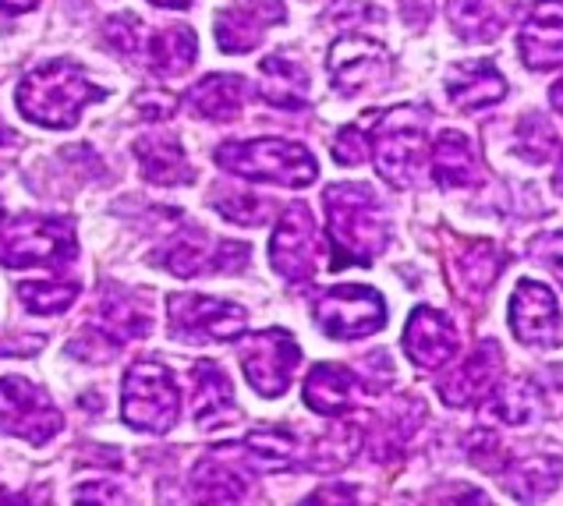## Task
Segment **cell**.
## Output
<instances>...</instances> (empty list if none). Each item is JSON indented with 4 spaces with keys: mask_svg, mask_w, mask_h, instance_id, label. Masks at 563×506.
<instances>
[{
    "mask_svg": "<svg viewBox=\"0 0 563 506\" xmlns=\"http://www.w3.org/2000/svg\"><path fill=\"white\" fill-rule=\"evenodd\" d=\"M181 411L178 383L174 372L159 362H139L124 372L121 383V418L124 426H132L139 432L164 436L174 429Z\"/></svg>",
    "mask_w": 563,
    "mask_h": 506,
    "instance_id": "cell-6",
    "label": "cell"
},
{
    "mask_svg": "<svg viewBox=\"0 0 563 506\" xmlns=\"http://www.w3.org/2000/svg\"><path fill=\"white\" fill-rule=\"evenodd\" d=\"M234 386L228 372L213 362H199L191 369V418L199 429H220L223 421L234 418Z\"/></svg>",
    "mask_w": 563,
    "mask_h": 506,
    "instance_id": "cell-18",
    "label": "cell"
},
{
    "mask_svg": "<svg viewBox=\"0 0 563 506\" xmlns=\"http://www.w3.org/2000/svg\"><path fill=\"white\" fill-rule=\"evenodd\" d=\"M437 506H493V499L475 485H457V488H450L446 496H440Z\"/></svg>",
    "mask_w": 563,
    "mask_h": 506,
    "instance_id": "cell-44",
    "label": "cell"
},
{
    "mask_svg": "<svg viewBox=\"0 0 563 506\" xmlns=\"http://www.w3.org/2000/svg\"><path fill=\"white\" fill-rule=\"evenodd\" d=\"M496 372H500V348L486 340L478 344V351L468 358L464 365H457L450 375L440 380V397L450 407H468L475 400H482L496 383Z\"/></svg>",
    "mask_w": 563,
    "mask_h": 506,
    "instance_id": "cell-17",
    "label": "cell"
},
{
    "mask_svg": "<svg viewBox=\"0 0 563 506\" xmlns=\"http://www.w3.org/2000/svg\"><path fill=\"white\" fill-rule=\"evenodd\" d=\"M238 362L245 369V380L260 397H284L287 386L295 380V369L301 362V348L295 344L291 333L266 330L245 337L238 348Z\"/></svg>",
    "mask_w": 563,
    "mask_h": 506,
    "instance_id": "cell-10",
    "label": "cell"
},
{
    "mask_svg": "<svg viewBox=\"0 0 563 506\" xmlns=\"http://www.w3.org/2000/svg\"><path fill=\"white\" fill-rule=\"evenodd\" d=\"M400 19L411 29H422L432 19V0H400Z\"/></svg>",
    "mask_w": 563,
    "mask_h": 506,
    "instance_id": "cell-45",
    "label": "cell"
},
{
    "mask_svg": "<svg viewBox=\"0 0 563 506\" xmlns=\"http://www.w3.org/2000/svg\"><path fill=\"white\" fill-rule=\"evenodd\" d=\"M217 163L245 182H269L284 188H309L319 174L316 156L301 142L287 139H249V142H223L213 153Z\"/></svg>",
    "mask_w": 563,
    "mask_h": 506,
    "instance_id": "cell-3",
    "label": "cell"
},
{
    "mask_svg": "<svg viewBox=\"0 0 563 506\" xmlns=\"http://www.w3.org/2000/svg\"><path fill=\"white\" fill-rule=\"evenodd\" d=\"M170 308V337L181 344H213V340H234L245 333V308L209 294H174Z\"/></svg>",
    "mask_w": 563,
    "mask_h": 506,
    "instance_id": "cell-8",
    "label": "cell"
},
{
    "mask_svg": "<svg viewBox=\"0 0 563 506\" xmlns=\"http://www.w3.org/2000/svg\"><path fill=\"white\" fill-rule=\"evenodd\" d=\"M373 160L386 185L405 188L429 153V118L418 107H397L373 118Z\"/></svg>",
    "mask_w": 563,
    "mask_h": 506,
    "instance_id": "cell-5",
    "label": "cell"
},
{
    "mask_svg": "<svg viewBox=\"0 0 563 506\" xmlns=\"http://www.w3.org/2000/svg\"><path fill=\"white\" fill-rule=\"evenodd\" d=\"M539 411H542V400H539L536 383L510 380V383H504L500 389H496V394L486 397L482 418L504 421V426H528V421L539 418Z\"/></svg>",
    "mask_w": 563,
    "mask_h": 506,
    "instance_id": "cell-31",
    "label": "cell"
},
{
    "mask_svg": "<svg viewBox=\"0 0 563 506\" xmlns=\"http://www.w3.org/2000/svg\"><path fill=\"white\" fill-rule=\"evenodd\" d=\"M156 8H188L191 0H153Z\"/></svg>",
    "mask_w": 563,
    "mask_h": 506,
    "instance_id": "cell-49",
    "label": "cell"
},
{
    "mask_svg": "<svg viewBox=\"0 0 563 506\" xmlns=\"http://www.w3.org/2000/svg\"><path fill=\"white\" fill-rule=\"evenodd\" d=\"M71 503L75 506H121L124 496L114 482H82L71 493Z\"/></svg>",
    "mask_w": 563,
    "mask_h": 506,
    "instance_id": "cell-40",
    "label": "cell"
},
{
    "mask_svg": "<svg viewBox=\"0 0 563 506\" xmlns=\"http://www.w3.org/2000/svg\"><path fill=\"white\" fill-rule=\"evenodd\" d=\"M0 506H25V499L19 493H8V488L0 485Z\"/></svg>",
    "mask_w": 563,
    "mask_h": 506,
    "instance_id": "cell-47",
    "label": "cell"
},
{
    "mask_svg": "<svg viewBox=\"0 0 563 506\" xmlns=\"http://www.w3.org/2000/svg\"><path fill=\"white\" fill-rule=\"evenodd\" d=\"M510 330L521 344L553 351L563 344V319L553 290L539 280H521L510 298Z\"/></svg>",
    "mask_w": 563,
    "mask_h": 506,
    "instance_id": "cell-13",
    "label": "cell"
},
{
    "mask_svg": "<svg viewBox=\"0 0 563 506\" xmlns=\"http://www.w3.org/2000/svg\"><path fill=\"white\" fill-rule=\"evenodd\" d=\"M390 54L365 36H344L330 46V75L344 96H358L365 89H386L390 81Z\"/></svg>",
    "mask_w": 563,
    "mask_h": 506,
    "instance_id": "cell-12",
    "label": "cell"
},
{
    "mask_svg": "<svg viewBox=\"0 0 563 506\" xmlns=\"http://www.w3.org/2000/svg\"><path fill=\"white\" fill-rule=\"evenodd\" d=\"M556 191L563 195V160H560V170H556Z\"/></svg>",
    "mask_w": 563,
    "mask_h": 506,
    "instance_id": "cell-50",
    "label": "cell"
},
{
    "mask_svg": "<svg viewBox=\"0 0 563 506\" xmlns=\"http://www.w3.org/2000/svg\"><path fill=\"white\" fill-rule=\"evenodd\" d=\"M316 322L333 340H362L386 326V305L373 287L336 284L316 301Z\"/></svg>",
    "mask_w": 563,
    "mask_h": 506,
    "instance_id": "cell-9",
    "label": "cell"
},
{
    "mask_svg": "<svg viewBox=\"0 0 563 506\" xmlns=\"http://www.w3.org/2000/svg\"><path fill=\"white\" fill-rule=\"evenodd\" d=\"M327 217H330V234L336 244V263H373V258L386 249V213L373 188L365 185H330L327 188Z\"/></svg>",
    "mask_w": 563,
    "mask_h": 506,
    "instance_id": "cell-2",
    "label": "cell"
},
{
    "mask_svg": "<svg viewBox=\"0 0 563 506\" xmlns=\"http://www.w3.org/2000/svg\"><path fill=\"white\" fill-rule=\"evenodd\" d=\"M319 255H323V238L316 231V217L305 202H295L280 217L277 231L269 238V263L284 280L305 284L316 276Z\"/></svg>",
    "mask_w": 563,
    "mask_h": 506,
    "instance_id": "cell-11",
    "label": "cell"
},
{
    "mask_svg": "<svg viewBox=\"0 0 563 506\" xmlns=\"http://www.w3.org/2000/svg\"><path fill=\"white\" fill-rule=\"evenodd\" d=\"M550 100H553V107H556V113L563 118V78L553 86V92H550Z\"/></svg>",
    "mask_w": 563,
    "mask_h": 506,
    "instance_id": "cell-48",
    "label": "cell"
},
{
    "mask_svg": "<svg viewBox=\"0 0 563 506\" xmlns=\"http://www.w3.org/2000/svg\"><path fill=\"white\" fill-rule=\"evenodd\" d=\"M4 139H8V128H4V124H0V142H4Z\"/></svg>",
    "mask_w": 563,
    "mask_h": 506,
    "instance_id": "cell-51",
    "label": "cell"
},
{
    "mask_svg": "<svg viewBox=\"0 0 563 506\" xmlns=\"http://www.w3.org/2000/svg\"><path fill=\"white\" fill-rule=\"evenodd\" d=\"M301 506H358V493L344 482L336 485H319L316 493L305 499Z\"/></svg>",
    "mask_w": 563,
    "mask_h": 506,
    "instance_id": "cell-43",
    "label": "cell"
},
{
    "mask_svg": "<svg viewBox=\"0 0 563 506\" xmlns=\"http://www.w3.org/2000/svg\"><path fill=\"white\" fill-rule=\"evenodd\" d=\"M432 177L443 188H472L478 185V150L468 135L461 132H443L432 142Z\"/></svg>",
    "mask_w": 563,
    "mask_h": 506,
    "instance_id": "cell-23",
    "label": "cell"
},
{
    "mask_svg": "<svg viewBox=\"0 0 563 506\" xmlns=\"http://www.w3.org/2000/svg\"><path fill=\"white\" fill-rule=\"evenodd\" d=\"M556 132L550 128V121L542 118V113H528L518 124V153L532 163H545L553 153H556Z\"/></svg>",
    "mask_w": 563,
    "mask_h": 506,
    "instance_id": "cell-35",
    "label": "cell"
},
{
    "mask_svg": "<svg viewBox=\"0 0 563 506\" xmlns=\"http://www.w3.org/2000/svg\"><path fill=\"white\" fill-rule=\"evenodd\" d=\"M446 92H450V103L457 110L475 113V110L500 103L507 96V81L489 61H472V64H461V68L450 75Z\"/></svg>",
    "mask_w": 563,
    "mask_h": 506,
    "instance_id": "cell-21",
    "label": "cell"
},
{
    "mask_svg": "<svg viewBox=\"0 0 563 506\" xmlns=\"http://www.w3.org/2000/svg\"><path fill=\"white\" fill-rule=\"evenodd\" d=\"M40 0H0V11H8V14H25L36 8Z\"/></svg>",
    "mask_w": 563,
    "mask_h": 506,
    "instance_id": "cell-46",
    "label": "cell"
},
{
    "mask_svg": "<svg viewBox=\"0 0 563 506\" xmlns=\"http://www.w3.org/2000/svg\"><path fill=\"white\" fill-rule=\"evenodd\" d=\"M213 206L241 227H255L266 220V202H260L255 195H220V199H213Z\"/></svg>",
    "mask_w": 563,
    "mask_h": 506,
    "instance_id": "cell-37",
    "label": "cell"
},
{
    "mask_svg": "<svg viewBox=\"0 0 563 506\" xmlns=\"http://www.w3.org/2000/svg\"><path fill=\"white\" fill-rule=\"evenodd\" d=\"M0 220H4V202H0Z\"/></svg>",
    "mask_w": 563,
    "mask_h": 506,
    "instance_id": "cell-52",
    "label": "cell"
},
{
    "mask_svg": "<svg viewBox=\"0 0 563 506\" xmlns=\"http://www.w3.org/2000/svg\"><path fill=\"white\" fill-rule=\"evenodd\" d=\"M78 255L75 227L60 217L43 213H22L11 223H0V266L25 270V266H46L64 270Z\"/></svg>",
    "mask_w": 563,
    "mask_h": 506,
    "instance_id": "cell-4",
    "label": "cell"
},
{
    "mask_svg": "<svg viewBox=\"0 0 563 506\" xmlns=\"http://www.w3.org/2000/svg\"><path fill=\"white\" fill-rule=\"evenodd\" d=\"M135 160L142 167V177L153 185H188L191 177V167H188V156L181 150L178 139L170 135H142L135 139Z\"/></svg>",
    "mask_w": 563,
    "mask_h": 506,
    "instance_id": "cell-22",
    "label": "cell"
},
{
    "mask_svg": "<svg viewBox=\"0 0 563 506\" xmlns=\"http://www.w3.org/2000/svg\"><path fill=\"white\" fill-rule=\"evenodd\" d=\"M96 326L114 337L118 344H124V340H139L150 333V312L132 301V294L107 290L100 301V312H96Z\"/></svg>",
    "mask_w": 563,
    "mask_h": 506,
    "instance_id": "cell-32",
    "label": "cell"
},
{
    "mask_svg": "<svg viewBox=\"0 0 563 506\" xmlns=\"http://www.w3.org/2000/svg\"><path fill=\"white\" fill-rule=\"evenodd\" d=\"M135 110L146 121H164V118H170L174 110H178V96H170L164 89H146V92L135 96Z\"/></svg>",
    "mask_w": 563,
    "mask_h": 506,
    "instance_id": "cell-41",
    "label": "cell"
},
{
    "mask_svg": "<svg viewBox=\"0 0 563 506\" xmlns=\"http://www.w3.org/2000/svg\"><path fill=\"white\" fill-rule=\"evenodd\" d=\"M368 156H373V142H365V132L358 124H347L333 142V160L344 163V167H358Z\"/></svg>",
    "mask_w": 563,
    "mask_h": 506,
    "instance_id": "cell-39",
    "label": "cell"
},
{
    "mask_svg": "<svg viewBox=\"0 0 563 506\" xmlns=\"http://www.w3.org/2000/svg\"><path fill=\"white\" fill-rule=\"evenodd\" d=\"M188 488H191V499H196L199 506H231L245 496L249 485L238 475V468H231L228 450L220 447L196 464Z\"/></svg>",
    "mask_w": 563,
    "mask_h": 506,
    "instance_id": "cell-20",
    "label": "cell"
},
{
    "mask_svg": "<svg viewBox=\"0 0 563 506\" xmlns=\"http://www.w3.org/2000/svg\"><path fill=\"white\" fill-rule=\"evenodd\" d=\"M500 270H504V255L489 241H472L454 255V276H457V287H461L464 298H478V294H486L496 284Z\"/></svg>",
    "mask_w": 563,
    "mask_h": 506,
    "instance_id": "cell-30",
    "label": "cell"
},
{
    "mask_svg": "<svg viewBox=\"0 0 563 506\" xmlns=\"http://www.w3.org/2000/svg\"><path fill=\"white\" fill-rule=\"evenodd\" d=\"M96 100H103V89L92 86L89 75L75 61L64 57L32 68L22 78L19 92H14V103H19L22 118L40 128H54V132L71 128L78 121V113Z\"/></svg>",
    "mask_w": 563,
    "mask_h": 506,
    "instance_id": "cell-1",
    "label": "cell"
},
{
    "mask_svg": "<svg viewBox=\"0 0 563 506\" xmlns=\"http://www.w3.org/2000/svg\"><path fill=\"white\" fill-rule=\"evenodd\" d=\"M518 51L532 72L563 64V0H539L518 36Z\"/></svg>",
    "mask_w": 563,
    "mask_h": 506,
    "instance_id": "cell-16",
    "label": "cell"
},
{
    "mask_svg": "<svg viewBox=\"0 0 563 506\" xmlns=\"http://www.w3.org/2000/svg\"><path fill=\"white\" fill-rule=\"evenodd\" d=\"M351 397H355V372L344 365H316L305 380V404L323 418L344 415Z\"/></svg>",
    "mask_w": 563,
    "mask_h": 506,
    "instance_id": "cell-27",
    "label": "cell"
},
{
    "mask_svg": "<svg viewBox=\"0 0 563 506\" xmlns=\"http://www.w3.org/2000/svg\"><path fill=\"white\" fill-rule=\"evenodd\" d=\"M234 450L241 453V461H249L252 468H260V471H287V468L298 464L295 436L287 429H277V426L252 429Z\"/></svg>",
    "mask_w": 563,
    "mask_h": 506,
    "instance_id": "cell-29",
    "label": "cell"
},
{
    "mask_svg": "<svg viewBox=\"0 0 563 506\" xmlns=\"http://www.w3.org/2000/svg\"><path fill=\"white\" fill-rule=\"evenodd\" d=\"M146 54H150V68L159 78H178L196 64L199 40L188 25H164L159 32H153Z\"/></svg>",
    "mask_w": 563,
    "mask_h": 506,
    "instance_id": "cell-28",
    "label": "cell"
},
{
    "mask_svg": "<svg viewBox=\"0 0 563 506\" xmlns=\"http://www.w3.org/2000/svg\"><path fill=\"white\" fill-rule=\"evenodd\" d=\"M103 36L124 57H132V54L142 51V22L135 19V14H118V19H110L107 29H103Z\"/></svg>",
    "mask_w": 563,
    "mask_h": 506,
    "instance_id": "cell-38",
    "label": "cell"
},
{
    "mask_svg": "<svg viewBox=\"0 0 563 506\" xmlns=\"http://www.w3.org/2000/svg\"><path fill=\"white\" fill-rule=\"evenodd\" d=\"M518 0H450V25L461 40L489 43L518 19Z\"/></svg>",
    "mask_w": 563,
    "mask_h": 506,
    "instance_id": "cell-19",
    "label": "cell"
},
{
    "mask_svg": "<svg viewBox=\"0 0 563 506\" xmlns=\"http://www.w3.org/2000/svg\"><path fill=\"white\" fill-rule=\"evenodd\" d=\"M260 96L269 107H280V110H301L309 103V75L295 61V57H266L260 64Z\"/></svg>",
    "mask_w": 563,
    "mask_h": 506,
    "instance_id": "cell-24",
    "label": "cell"
},
{
    "mask_svg": "<svg viewBox=\"0 0 563 506\" xmlns=\"http://www.w3.org/2000/svg\"><path fill=\"white\" fill-rule=\"evenodd\" d=\"M159 266H167L174 276H199L217 270V249H206V234L199 231H181L170 238V244L159 252Z\"/></svg>",
    "mask_w": 563,
    "mask_h": 506,
    "instance_id": "cell-33",
    "label": "cell"
},
{
    "mask_svg": "<svg viewBox=\"0 0 563 506\" xmlns=\"http://www.w3.org/2000/svg\"><path fill=\"white\" fill-rule=\"evenodd\" d=\"M64 429V418L43 386L22 375H0V432L43 447Z\"/></svg>",
    "mask_w": 563,
    "mask_h": 506,
    "instance_id": "cell-7",
    "label": "cell"
},
{
    "mask_svg": "<svg viewBox=\"0 0 563 506\" xmlns=\"http://www.w3.org/2000/svg\"><path fill=\"white\" fill-rule=\"evenodd\" d=\"M563 479V457L560 453H532L514 461L507 471V493L521 503H536L550 496Z\"/></svg>",
    "mask_w": 563,
    "mask_h": 506,
    "instance_id": "cell-26",
    "label": "cell"
},
{
    "mask_svg": "<svg viewBox=\"0 0 563 506\" xmlns=\"http://www.w3.org/2000/svg\"><path fill=\"white\" fill-rule=\"evenodd\" d=\"M358 450V429L355 426H341L333 436H327L323 443L316 447V457H312V468H323V471H330V468H341V464H347L351 461V453Z\"/></svg>",
    "mask_w": 563,
    "mask_h": 506,
    "instance_id": "cell-36",
    "label": "cell"
},
{
    "mask_svg": "<svg viewBox=\"0 0 563 506\" xmlns=\"http://www.w3.org/2000/svg\"><path fill=\"white\" fill-rule=\"evenodd\" d=\"M532 252L542 266H550L556 276H560V284H563V231H553V234H542L532 241Z\"/></svg>",
    "mask_w": 563,
    "mask_h": 506,
    "instance_id": "cell-42",
    "label": "cell"
},
{
    "mask_svg": "<svg viewBox=\"0 0 563 506\" xmlns=\"http://www.w3.org/2000/svg\"><path fill=\"white\" fill-rule=\"evenodd\" d=\"M245 103V78L241 75H209L188 92V110L206 121H231Z\"/></svg>",
    "mask_w": 563,
    "mask_h": 506,
    "instance_id": "cell-25",
    "label": "cell"
},
{
    "mask_svg": "<svg viewBox=\"0 0 563 506\" xmlns=\"http://www.w3.org/2000/svg\"><path fill=\"white\" fill-rule=\"evenodd\" d=\"M280 0H241V4L217 14V43L223 54H249L252 46H260L263 32L269 25L284 22Z\"/></svg>",
    "mask_w": 563,
    "mask_h": 506,
    "instance_id": "cell-15",
    "label": "cell"
},
{
    "mask_svg": "<svg viewBox=\"0 0 563 506\" xmlns=\"http://www.w3.org/2000/svg\"><path fill=\"white\" fill-rule=\"evenodd\" d=\"M78 298V280H29L19 284V301L32 316H60Z\"/></svg>",
    "mask_w": 563,
    "mask_h": 506,
    "instance_id": "cell-34",
    "label": "cell"
},
{
    "mask_svg": "<svg viewBox=\"0 0 563 506\" xmlns=\"http://www.w3.org/2000/svg\"><path fill=\"white\" fill-rule=\"evenodd\" d=\"M457 326L437 308H415L405 326V354L418 369H443L457 354Z\"/></svg>",
    "mask_w": 563,
    "mask_h": 506,
    "instance_id": "cell-14",
    "label": "cell"
}]
</instances>
